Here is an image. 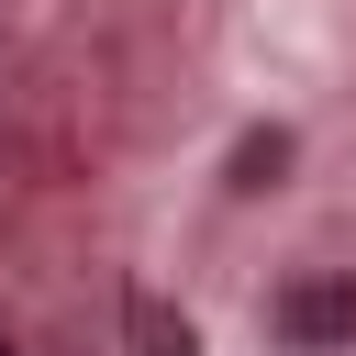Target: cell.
<instances>
[{"mask_svg": "<svg viewBox=\"0 0 356 356\" xmlns=\"http://www.w3.org/2000/svg\"><path fill=\"white\" fill-rule=\"evenodd\" d=\"M278 334H289V345H345V334H356V278H300V289L278 300Z\"/></svg>", "mask_w": 356, "mask_h": 356, "instance_id": "cell-1", "label": "cell"}, {"mask_svg": "<svg viewBox=\"0 0 356 356\" xmlns=\"http://www.w3.org/2000/svg\"><path fill=\"white\" fill-rule=\"evenodd\" d=\"M134 356H200V345H189V323H167V312H145V323H134Z\"/></svg>", "mask_w": 356, "mask_h": 356, "instance_id": "cell-2", "label": "cell"}, {"mask_svg": "<svg viewBox=\"0 0 356 356\" xmlns=\"http://www.w3.org/2000/svg\"><path fill=\"white\" fill-rule=\"evenodd\" d=\"M0 356H11V334H0Z\"/></svg>", "mask_w": 356, "mask_h": 356, "instance_id": "cell-3", "label": "cell"}]
</instances>
